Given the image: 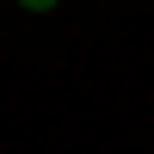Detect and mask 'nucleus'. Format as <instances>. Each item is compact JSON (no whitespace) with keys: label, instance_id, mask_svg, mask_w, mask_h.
Masks as SVG:
<instances>
[{"label":"nucleus","instance_id":"1","mask_svg":"<svg viewBox=\"0 0 154 154\" xmlns=\"http://www.w3.org/2000/svg\"><path fill=\"white\" fill-rule=\"evenodd\" d=\"M19 6H31V12H49V6H56V0H19Z\"/></svg>","mask_w":154,"mask_h":154}]
</instances>
